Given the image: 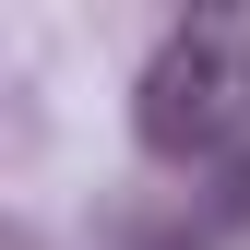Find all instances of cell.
Listing matches in <instances>:
<instances>
[{"mask_svg": "<svg viewBox=\"0 0 250 250\" xmlns=\"http://www.w3.org/2000/svg\"><path fill=\"white\" fill-rule=\"evenodd\" d=\"M131 250H214V214H203V227H191V214H179V227H143Z\"/></svg>", "mask_w": 250, "mask_h": 250, "instance_id": "2", "label": "cell"}, {"mask_svg": "<svg viewBox=\"0 0 250 250\" xmlns=\"http://www.w3.org/2000/svg\"><path fill=\"white\" fill-rule=\"evenodd\" d=\"M131 131L155 167H227L250 143V0L179 12L131 83Z\"/></svg>", "mask_w": 250, "mask_h": 250, "instance_id": "1", "label": "cell"}]
</instances>
